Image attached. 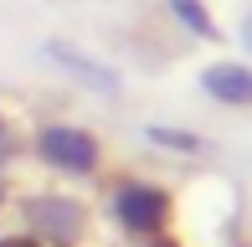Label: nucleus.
<instances>
[{
    "mask_svg": "<svg viewBox=\"0 0 252 247\" xmlns=\"http://www.w3.org/2000/svg\"><path fill=\"white\" fill-rule=\"evenodd\" d=\"M150 247H175V242H165V237H155V242H150Z\"/></svg>",
    "mask_w": 252,
    "mask_h": 247,
    "instance_id": "obj_11",
    "label": "nucleus"
},
{
    "mask_svg": "<svg viewBox=\"0 0 252 247\" xmlns=\"http://www.w3.org/2000/svg\"><path fill=\"white\" fill-rule=\"evenodd\" d=\"M26 221H31V237H36V242L72 247L77 237H83L88 211L77 206L72 196H31V201H26Z\"/></svg>",
    "mask_w": 252,
    "mask_h": 247,
    "instance_id": "obj_3",
    "label": "nucleus"
},
{
    "mask_svg": "<svg viewBox=\"0 0 252 247\" xmlns=\"http://www.w3.org/2000/svg\"><path fill=\"white\" fill-rule=\"evenodd\" d=\"M36 154L52 165V170H67V175H93L98 170V139L77 124H47L36 134Z\"/></svg>",
    "mask_w": 252,
    "mask_h": 247,
    "instance_id": "obj_1",
    "label": "nucleus"
},
{
    "mask_svg": "<svg viewBox=\"0 0 252 247\" xmlns=\"http://www.w3.org/2000/svg\"><path fill=\"white\" fill-rule=\"evenodd\" d=\"M150 139H155V144H165V150H186V154L206 150V139H201V134H186V129H159V124L150 129Z\"/></svg>",
    "mask_w": 252,
    "mask_h": 247,
    "instance_id": "obj_7",
    "label": "nucleus"
},
{
    "mask_svg": "<svg viewBox=\"0 0 252 247\" xmlns=\"http://www.w3.org/2000/svg\"><path fill=\"white\" fill-rule=\"evenodd\" d=\"M0 247H41L36 237H0Z\"/></svg>",
    "mask_w": 252,
    "mask_h": 247,
    "instance_id": "obj_8",
    "label": "nucleus"
},
{
    "mask_svg": "<svg viewBox=\"0 0 252 247\" xmlns=\"http://www.w3.org/2000/svg\"><path fill=\"white\" fill-rule=\"evenodd\" d=\"M47 57H52L57 67H67V72H72L83 88H93V93H119V77H113L103 62H93L88 52L67 47V41H52V47H47Z\"/></svg>",
    "mask_w": 252,
    "mask_h": 247,
    "instance_id": "obj_5",
    "label": "nucleus"
},
{
    "mask_svg": "<svg viewBox=\"0 0 252 247\" xmlns=\"http://www.w3.org/2000/svg\"><path fill=\"white\" fill-rule=\"evenodd\" d=\"M113 216L134 232V237H159L170 221V196L159 185H144V181H124L113 190Z\"/></svg>",
    "mask_w": 252,
    "mask_h": 247,
    "instance_id": "obj_2",
    "label": "nucleus"
},
{
    "mask_svg": "<svg viewBox=\"0 0 252 247\" xmlns=\"http://www.w3.org/2000/svg\"><path fill=\"white\" fill-rule=\"evenodd\" d=\"M165 5H170V16H175L186 31H196V36H206V41L221 36V31H216V21H211V10H206L201 0H165Z\"/></svg>",
    "mask_w": 252,
    "mask_h": 247,
    "instance_id": "obj_6",
    "label": "nucleus"
},
{
    "mask_svg": "<svg viewBox=\"0 0 252 247\" xmlns=\"http://www.w3.org/2000/svg\"><path fill=\"white\" fill-rule=\"evenodd\" d=\"M242 47H247V52H252V16H247V21H242Z\"/></svg>",
    "mask_w": 252,
    "mask_h": 247,
    "instance_id": "obj_10",
    "label": "nucleus"
},
{
    "mask_svg": "<svg viewBox=\"0 0 252 247\" xmlns=\"http://www.w3.org/2000/svg\"><path fill=\"white\" fill-rule=\"evenodd\" d=\"M10 154V129H5V119H0V160Z\"/></svg>",
    "mask_w": 252,
    "mask_h": 247,
    "instance_id": "obj_9",
    "label": "nucleus"
},
{
    "mask_svg": "<svg viewBox=\"0 0 252 247\" xmlns=\"http://www.w3.org/2000/svg\"><path fill=\"white\" fill-rule=\"evenodd\" d=\"M201 93L232 108H252V67L247 62H216L201 72Z\"/></svg>",
    "mask_w": 252,
    "mask_h": 247,
    "instance_id": "obj_4",
    "label": "nucleus"
}]
</instances>
